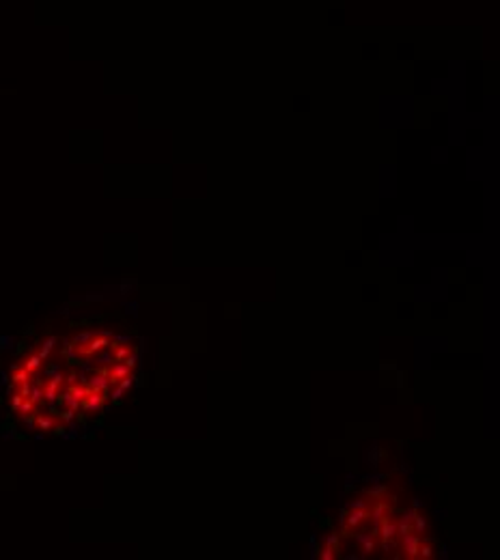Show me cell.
Wrapping results in <instances>:
<instances>
[{"label":"cell","mask_w":500,"mask_h":560,"mask_svg":"<svg viewBox=\"0 0 500 560\" xmlns=\"http://www.w3.org/2000/svg\"><path fill=\"white\" fill-rule=\"evenodd\" d=\"M427 528H429V524H427V519L421 515V513H416L414 515V521H412V530L416 532V535H425L427 532Z\"/></svg>","instance_id":"8992f818"},{"label":"cell","mask_w":500,"mask_h":560,"mask_svg":"<svg viewBox=\"0 0 500 560\" xmlns=\"http://www.w3.org/2000/svg\"><path fill=\"white\" fill-rule=\"evenodd\" d=\"M388 493H390V485H386V483H377V485H371V487L364 489V495L371 498L373 502H377V500H388Z\"/></svg>","instance_id":"3957f363"},{"label":"cell","mask_w":500,"mask_h":560,"mask_svg":"<svg viewBox=\"0 0 500 560\" xmlns=\"http://www.w3.org/2000/svg\"><path fill=\"white\" fill-rule=\"evenodd\" d=\"M382 549H384L386 554H392V552H395V549H397V543H395V538H386V541H384V538H382Z\"/></svg>","instance_id":"30bf717a"},{"label":"cell","mask_w":500,"mask_h":560,"mask_svg":"<svg viewBox=\"0 0 500 560\" xmlns=\"http://www.w3.org/2000/svg\"><path fill=\"white\" fill-rule=\"evenodd\" d=\"M356 541L363 545V556H371L375 552V537L371 532H360L356 535Z\"/></svg>","instance_id":"5b68a950"},{"label":"cell","mask_w":500,"mask_h":560,"mask_svg":"<svg viewBox=\"0 0 500 560\" xmlns=\"http://www.w3.org/2000/svg\"><path fill=\"white\" fill-rule=\"evenodd\" d=\"M352 509H371V500L366 498V495H360V498H354L352 502L347 504V511Z\"/></svg>","instance_id":"ba28073f"},{"label":"cell","mask_w":500,"mask_h":560,"mask_svg":"<svg viewBox=\"0 0 500 560\" xmlns=\"http://www.w3.org/2000/svg\"><path fill=\"white\" fill-rule=\"evenodd\" d=\"M371 517V509H352V511H347V515H345V530L343 532H347V530H354V528H360L364 524L366 519Z\"/></svg>","instance_id":"7a4b0ae2"},{"label":"cell","mask_w":500,"mask_h":560,"mask_svg":"<svg viewBox=\"0 0 500 560\" xmlns=\"http://www.w3.org/2000/svg\"><path fill=\"white\" fill-rule=\"evenodd\" d=\"M326 547H330L339 556V552H341V538L337 537V532H332V535L326 537Z\"/></svg>","instance_id":"9c48e42d"},{"label":"cell","mask_w":500,"mask_h":560,"mask_svg":"<svg viewBox=\"0 0 500 560\" xmlns=\"http://www.w3.org/2000/svg\"><path fill=\"white\" fill-rule=\"evenodd\" d=\"M418 558H425V560L433 558V547H432V543H429L427 538H421V547H418Z\"/></svg>","instance_id":"52a82bcc"},{"label":"cell","mask_w":500,"mask_h":560,"mask_svg":"<svg viewBox=\"0 0 500 560\" xmlns=\"http://www.w3.org/2000/svg\"><path fill=\"white\" fill-rule=\"evenodd\" d=\"M421 535L416 532H409V535L401 537V556L408 560H416L418 558V547H421Z\"/></svg>","instance_id":"6da1fadb"},{"label":"cell","mask_w":500,"mask_h":560,"mask_svg":"<svg viewBox=\"0 0 500 560\" xmlns=\"http://www.w3.org/2000/svg\"><path fill=\"white\" fill-rule=\"evenodd\" d=\"M377 537H382L384 541L386 538H397V521L392 517H384L380 521V528H377Z\"/></svg>","instance_id":"277c9868"},{"label":"cell","mask_w":500,"mask_h":560,"mask_svg":"<svg viewBox=\"0 0 500 560\" xmlns=\"http://www.w3.org/2000/svg\"><path fill=\"white\" fill-rule=\"evenodd\" d=\"M334 556H337V554H334L330 547H323L321 552H319V558H321V560H332Z\"/></svg>","instance_id":"8fae6325"}]
</instances>
